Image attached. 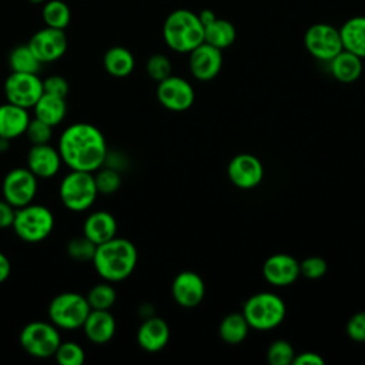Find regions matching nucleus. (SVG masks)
Returning <instances> with one entry per match:
<instances>
[{
	"label": "nucleus",
	"instance_id": "38",
	"mask_svg": "<svg viewBox=\"0 0 365 365\" xmlns=\"http://www.w3.org/2000/svg\"><path fill=\"white\" fill-rule=\"evenodd\" d=\"M328 264L322 257L311 255L299 262V274L308 279H318L327 274Z\"/></svg>",
	"mask_w": 365,
	"mask_h": 365
},
{
	"label": "nucleus",
	"instance_id": "46",
	"mask_svg": "<svg viewBox=\"0 0 365 365\" xmlns=\"http://www.w3.org/2000/svg\"><path fill=\"white\" fill-rule=\"evenodd\" d=\"M29 1L33 4H41V3H46L47 0H29Z\"/></svg>",
	"mask_w": 365,
	"mask_h": 365
},
{
	"label": "nucleus",
	"instance_id": "18",
	"mask_svg": "<svg viewBox=\"0 0 365 365\" xmlns=\"http://www.w3.org/2000/svg\"><path fill=\"white\" fill-rule=\"evenodd\" d=\"M171 294L178 305L184 308H194L204 299L205 285L197 272L182 271L174 278L171 284Z\"/></svg>",
	"mask_w": 365,
	"mask_h": 365
},
{
	"label": "nucleus",
	"instance_id": "19",
	"mask_svg": "<svg viewBox=\"0 0 365 365\" xmlns=\"http://www.w3.org/2000/svg\"><path fill=\"white\" fill-rule=\"evenodd\" d=\"M81 329L90 342L96 345H104L113 339L117 324L110 309H91Z\"/></svg>",
	"mask_w": 365,
	"mask_h": 365
},
{
	"label": "nucleus",
	"instance_id": "25",
	"mask_svg": "<svg viewBox=\"0 0 365 365\" xmlns=\"http://www.w3.org/2000/svg\"><path fill=\"white\" fill-rule=\"evenodd\" d=\"M342 48L365 58V16H354L339 27Z\"/></svg>",
	"mask_w": 365,
	"mask_h": 365
},
{
	"label": "nucleus",
	"instance_id": "41",
	"mask_svg": "<svg viewBox=\"0 0 365 365\" xmlns=\"http://www.w3.org/2000/svg\"><path fill=\"white\" fill-rule=\"evenodd\" d=\"M16 215V208L4 198L0 200V230L10 228Z\"/></svg>",
	"mask_w": 365,
	"mask_h": 365
},
{
	"label": "nucleus",
	"instance_id": "34",
	"mask_svg": "<svg viewBox=\"0 0 365 365\" xmlns=\"http://www.w3.org/2000/svg\"><path fill=\"white\" fill-rule=\"evenodd\" d=\"M54 359L58 365H83L86 352L83 346L74 341H61L54 352Z\"/></svg>",
	"mask_w": 365,
	"mask_h": 365
},
{
	"label": "nucleus",
	"instance_id": "17",
	"mask_svg": "<svg viewBox=\"0 0 365 365\" xmlns=\"http://www.w3.org/2000/svg\"><path fill=\"white\" fill-rule=\"evenodd\" d=\"M299 275V262L289 254H274L262 264V277L275 287L291 285Z\"/></svg>",
	"mask_w": 365,
	"mask_h": 365
},
{
	"label": "nucleus",
	"instance_id": "28",
	"mask_svg": "<svg viewBox=\"0 0 365 365\" xmlns=\"http://www.w3.org/2000/svg\"><path fill=\"white\" fill-rule=\"evenodd\" d=\"M248 331L250 325L242 312H231L225 315L218 327L220 338L230 345L241 344L247 338Z\"/></svg>",
	"mask_w": 365,
	"mask_h": 365
},
{
	"label": "nucleus",
	"instance_id": "10",
	"mask_svg": "<svg viewBox=\"0 0 365 365\" xmlns=\"http://www.w3.org/2000/svg\"><path fill=\"white\" fill-rule=\"evenodd\" d=\"M304 46L314 58L325 63L344 50L339 29L328 23H315L309 26L304 34Z\"/></svg>",
	"mask_w": 365,
	"mask_h": 365
},
{
	"label": "nucleus",
	"instance_id": "45",
	"mask_svg": "<svg viewBox=\"0 0 365 365\" xmlns=\"http://www.w3.org/2000/svg\"><path fill=\"white\" fill-rule=\"evenodd\" d=\"M10 145V140H6V138H0V153L6 151Z\"/></svg>",
	"mask_w": 365,
	"mask_h": 365
},
{
	"label": "nucleus",
	"instance_id": "24",
	"mask_svg": "<svg viewBox=\"0 0 365 365\" xmlns=\"http://www.w3.org/2000/svg\"><path fill=\"white\" fill-rule=\"evenodd\" d=\"M329 63V71L335 80L344 84L356 81L362 74V58L356 54L342 50Z\"/></svg>",
	"mask_w": 365,
	"mask_h": 365
},
{
	"label": "nucleus",
	"instance_id": "7",
	"mask_svg": "<svg viewBox=\"0 0 365 365\" xmlns=\"http://www.w3.org/2000/svg\"><path fill=\"white\" fill-rule=\"evenodd\" d=\"M91 311L86 295L67 291L56 295L47 308L48 321L58 329L74 331L83 327L88 312Z\"/></svg>",
	"mask_w": 365,
	"mask_h": 365
},
{
	"label": "nucleus",
	"instance_id": "27",
	"mask_svg": "<svg viewBox=\"0 0 365 365\" xmlns=\"http://www.w3.org/2000/svg\"><path fill=\"white\" fill-rule=\"evenodd\" d=\"M237 37V30L230 20L214 19L211 23L204 26V41L220 48H228Z\"/></svg>",
	"mask_w": 365,
	"mask_h": 365
},
{
	"label": "nucleus",
	"instance_id": "26",
	"mask_svg": "<svg viewBox=\"0 0 365 365\" xmlns=\"http://www.w3.org/2000/svg\"><path fill=\"white\" fill-rule=\"evenodd\" d=\"M103 66H104V70L110 76L123 78L133 73L135 60H134L133 53L128 48H125L123 46H114V47H110L104 53Z\"/></svg>",
	"mask_w": 365,
	"mask_h": 365
},
{
	"label": "nucleus",
	"instance_id": "30",
	"mask_svg": "<svg viewBox=\"0 0 365 365\" xmlns=\"http://www.w3.org/2000/svg\"><path fill=\"white\" fill-rule=\"evenodd\" d=\"M43 21L47 27L64 30L71 20V11L66 1L63 0H48L44 3L41 10Z\"/></svg>",
	"mask_w": 365,
	"mask_h": 365
},
{
	"label": "nucleus",
	"instance_id": "6",
	"mask_svg": "<svg viewBox=\"0 0 365 365\" xmlns=\"http://www.w3.org/2000/svg\"><path fill=\"white\" fill-rule=\"evenodd\" d=\"M285 304L279 295L274 292H257L251 295L242 307L250 328L268 331L278 327L285 318Z\"/></svg>",
	"mask_w": 365,
	"mask_h": 365
},
{
	"label": "nucleus",
	"instance_id": "37",
	"mask_svg": "<svg viewBox=\"0 0 365 365\" xmlns=\"http://www.w3.org/2000/svg\"><path fill=\"white\" fill-rule=\"evenodd\" d=\"M24 135L30 141L31 145L36 144H47L51 141L53 137V127L38 118H30V123L26 128Z\"/></svg>",
	"mask_w": 365,
	"mask_h": 365
},
{
	"label": "nucleus",
	"instance_id": "5",
	"mask_svg": "<svg viewBox=\"0 0 365 365\" xmlns=\"http://www.w3.org/2000/svg\"><path fill=\"white\" fill-rule=\"evenodd\" d=\"M98 195L94 173L70 170L60 181L58 197L64 208L83 212L91 208Z\"/></svg>",
	"mask_w": 365,
	"mask_h": 365
},
{
	"label": "nucleus",
	"instance_id": "8",
	"mask_svg": "<svg viewBox=\"0 0 365 365\" xmlns=\"http://www.w3.org/2000/svg\"><path fill=\"white\" fill-rule=\"evenodd\" d=\"M19 342L30 356L46 359L54 356L61 342V335L60 329L50 321H31L21 328Z\"/></svg>",
	"mask_w": 365,
	"mask_h": 365
},
{
	"label": "nucleus",
	"instance_id": "4",
	"mask_svg": "<svg viewBox=\"0 0 365 365\" xmlns=\"http://www.w3.org/2000/svg\"><path fill=\"white\" fill-rule=\"evenodd\" d=\"M54 214L48 207L30 202L24 207L16 208L11 228L21 241L37 244L48 238L54 230Z\"/></svg>",
	"mask_w": 365,
	"mask_h": 365
},
{
	"label": "nucleus",
	"instance_id": "21",
	"mask_svg": "<svg viewBox=\"0 0 365 365\" xmlns=\"http://www.w3.org/2000/svg\"><path fill=\"white\" fill-rule=\"evenodd\" d=\"M30 118L27 108L9 101L0 104V138L13 141L24 135Z\"/></svg>",
	"mask_w": 365,
	"mask_h": 365
},
{
	"label": "nucleus",
	"instance_id": "32",
	"mask_svg": "<svg viewBox=\"0 0 365 365\" xmlns=\"http://www.w3.org/2000/svg\"><path fill=\"white\" fill-rule=\"evenodd\" d=\"M96 248L97 245L83 234L70 238L66 244L67 255L77 262H91L96 254Z\"/></svg>",
	"mask_w": 365,
	"mask_h": 365
},
{
	"label": "nucleus",
	"instance_id": "40",
	"mask_svg": "<svg viewBox=\"0 0 365 365\" xmlns=\"http://www.w3.org/2000/svg\"><path fill=\"white\" fill-rule=\"evenodd\" d=\"M346 335L355 342H365V311L354 314L345 327Z\"/></svg>",
	"mask_w": 365,
	"mask_h": 365
},
{
	"label": "nucleus",
	"instance_id": "15",
	"mask_svg": "<svg viewBox=\"0 0 365 365\" xmlns=\"http://www.w3.org/2000/svg\"><path fill=\"white\" fill-rule=\"evenodd\" d=\"M222 50L208 44L201 43L188 54V67L194 78L200 81H210L218 76L222 67Z\"/></svg>",
	"mask_w": 365,
	"mask_h": 365
},
{
	"label": "nucleus",
	"instance_id": "22",
	"mask_svg": "<svg viewBox=\"0 0 365 365\" xmlns=\"http://www.w3.org/2000/svg\"><path fill=\"white\" fill-rule=\"evenodd\" d=\"M83 235H86L96 245H100L117 235L115 217L104 210L90 212L83 222Z\"/></svg>",
	"mask_w": 365,
	"mask_h": 365
},
{
	"label": "nucleus",
	"instance_id": "43",
	"mask_svg": "<svg viewBox=\"0 0 365 365\" xmlns=\"http://www.w3.org/2000/svg\"><path fill=\"white\" fill-rule=\"evenodd\" d=\"M11 274V262L4 252L0 251V284L9 279Z\"/></svg>",
	"mask_w": 365,
	"mask_h": 365
},
{
	"label": "nucleus",
	"instance_id": "39",
	"mask_svg": "<svg viewBox=\"0 0 365 365\" xmlns=\"http://www.w3.org/2000/svg\"><path fill=\"white\" fill-rule=\"evenodd\" d=\"M68 91H70V84L67 78L60 74H53L43 80V93L58 96V97H67Z\"/></svg>",
	"mask_w": 365,
	"mask_h": 365
},
{
	"label": "nucleus",
	"instance_id": "9",
	"mask_svg": "<svg viewBox=\"0 0 365 365\" xmlns=\"http://www.w3.org/2000/svg\"><path fill=\"white\" fill-rule=\"evenodd\" d=\"M38 190V178L27 167L11 168L3 178V198L14 208L24 207L34 201Z\"/></svg>",
	"mask_w": 365,
	"mask_h": 365
},
{
	"label": "nucleus",
	"instance_id": "11",
	"mask_svg": "<svg viewBox=\"0 0 365 365\" xmlns=\"http://www.w3.org/2000/svg\"><path fill=\"white\" fill-rule=\"evenodd\" d=\"M6 101L23 108H33L43 94V80L36 73L11 71L4 80Z\"/></svg>",
	"mask_w": 365,
	"mask_h": 365
},
{
	"label": "nucleus",
	"instance_id": "31",
	"mask_svg": "<svg viewBox=\"0 0 365 365\" xmlns=\"http://www.w3.org/2000/svg\"><path fill=\"white\" fill-rule=\"evenodd\" d=\"M86 298L91 309H111L117 301V291L111 282L101 281L88 289Z\"/></svg>",
	"mask_w": 365,
	"mask_h": 365
},
{
	"label": "nucleus",
	"instance_id": "23",
	"mask_svg": "<svg viewBox=\"0 0 365 365\" xmlns=\"http://www.w3.org/2000/svg\"><path fill=\"white\" fill-rule=\"evenodd\" d=\"M34 117L47 123L53 128L60 125L67 115V101L66 97H58L53 94L43 93L41 97L33 107Z\"/></svg>",
	"mask_w": 365,
	"mask_h": 365
},
{
	"label": "nucleus",
	"instance_id": "2",
	"mask_svg": "<svg viewBox=\"0 0 365 365\" xmlns=\"http://www.w3.org/2000/svg\"><path fill=\"white\" fill-rule=\"evenodd\" d=\"M138 259L135 245L121 237H114L96 248L93 267L103 281L111 284L124 281L135 269Z\"/></svg>",
	"mask_w": 365,
	"mask_h": 365
},
{
	"label": "nucleus",
	"instance_id": "14",
	"mask_svg": "<svg viewBox=\"0 0 365 365\" xmlns=\"http://www.w3.org/2000/svg\"><path fill=\"white\" fill-rule=\"evenodd\" d=\"M230 181L242 190H251L259 185L264 177V167L258 157L241 153L234 155L227 167Z\"/></svg>",
	"mask_w": 365,
	"mask_h": 365
},
{
	"label": "nucleus",
	"instance_id": "29",
	"mask_svg": "<svg viewBox=\"0 0 365 365\" xmlns=\"http://www.w3.org/2000/svg\"><path fill=\"white\" fill-rule=\"evenodd\" d=\"M9 67L16 73H38L41 63L34 56L29 44L16 46L9 54Z\"/></svg>",
	"mask_w": 365,
	"mask_h": 365
},
{
	"label": "nucleus",
	"instance_id": "33",
	"mask_svg": "<svg viewBox=\"0 0 365 365\" xmlns=\"http://www.w3.org/2000/svg\"><path fill=\"white\" fill-rule=\"evenodd\" d=\"M94 180H96V187L98 194H103V195H111L117 192L121 185L120 171L107 165H103L97 171H94Z\"/></svg>",
	"mask_w": 365,
	"mask_h": 365
},
{
	"label": "nucleus",
	"instance_id": "3",
	"mask_svg": "<svg viewBox=\"0 0 365 365\" xmlns=\"http://www.w3.org/2000/svg\"><path fill=\"white\" fill-rule=\"evenodd\" d=\"M163 38L171 50L190 53L204 43V26L197 13L188 9H177L164 20Z\"/></svg>",
	"mask_w": 365,
	"mask_h": 365
},
{
	"label": "nucleus",
	"instance_id": "1",
	"mask_svg": "<svg viewBox=\"0 0 365 365\" xmlns=\"http://www.w3.org/2000/svg\"><path fill=\"white\" fill-rule=\"evenodd\" d=\"M57 150L63 164L70 170L94 173L104 165L108 147L98 127L90 123H73L61 131Z\"/></svg>",
	"mask_w": 365,
	"mask_h": 365
},
{
	"label": "nucleus",
	"instance_id": "20",
	"mask_svg": "<svg viewBox=\"0 0 365 365\" xmlns=\"http://www.w3.org/2000/svg\"><path fill=\"white\" fill-rule=\"evenodd\" d=\"M170 339V327L160 317H148L143 319L137 329V344L147 352L161 351Z\"/></svg>",
	"mask_w": 365,
	"mask_h": 365
},
{
	"label": "nucleus",
	"instance_id": "42",
	"mask_svg": "<svg viewBox=\"0 0 365 365\" xmlns=\"http://www.w3.org/2000/svg\"><path fill=\"white\" fill-rule=\"evenodd\" d=\"M292 364L294 365H324L325 359L319 354L307 351V352L295 354Z\"/></svg>",
	"mask_w": 365,
	"mask_h": 365
},
{
	"label": "nucleus",
	"instance_id": "16",
	"mask_svg": "<svg viewBox=\"0 0 365 365\" xmlns=\"http://www.w3.org/2000/svg\"><path fill=\"white\" fill-rule=\"evenodd\" d=\"M26 167L37 178H53L60 171L63 161L60 153L50 143L31 145L27 151Z\"/></svg>",
	"mask_w": 365,
	"mask_h": 365
},
{
	"label": "nucleus",
	"instance_id": "12",
	"mask_svg": "<svg viewBox=\"0 0 365 365\" xmlns=\"http://www.w3.org/2000/svg\"><path fill=\"white\" fill-rule=\"evenodd\" d=\"M27 44L40 63L44 64L60 60L67 51L68 41L64 30L46 26L44 29L36 31Z\"/></svg>",
	"mask_w": 365,
	"mask_h": 365
},
{
	"label": "nucleus",
	"instance_id": "13",
	"mask_svg": "<svg viewBox=\"0 0 365 365\" xmlns=\"http://www.w3.org/2000/svg\"><path fill=\"white\" fill-rule=\"evenodd\" d=\"M157 98L167 110L185 111L192 106L195 94L192 86L185 78L171 74L158 83Z\"/></svg>",
	"mask_w": 365,
	"mask_h": 365
},
{
	"label": "nucleus",
	"instance_id": "44",
	"mask_svg": "<svg viewBox=\"0 0 365 365\" xmlns=\"http://www.w3.org/2000/svg\"><path fill=\"white\" fill-rule=\"evenodd\" d=\"M198 19H200V21L202 23V26H207V24L211 23L214 19H217V16H215V13H214L211 9H204V10H201V11L198 13Z\"/></svg>",
	"mask_w": 365,
	"mask_h": 365
},
{
	"label": "nucleus",
	"instance_id": "35",
	"mask_svg": "<svg viewBox=\"0 0 365 365\" xmlns=\"http://www.w3.org/2000/svg\"><path fill=\"white\" fill-rule=\"evenodd\" d=\"M295 356L294 346L285 339H275L267 349V361L271 365H289Z\"/></svg>",
	"mask_w": 365,
	"mask_h": 365
},
{
	"label": "nucleus",
	"instance_id": "36",
	"mask_svg": "<svg viewBox=\"0 0 365 365\" xmlns=\"http://www.w3.org/2000/svg\"><path fill=\"white\" fill-rule=\"evenodd\" d=\"M145 71L151 80L160 83L161 80L171 76L173 66H171L170 58L165 54L155 53L148 57V60L145 63Z\"/></svg>",
	"mask_w": 365,
	"mask_h": 365
}]
</instances>
